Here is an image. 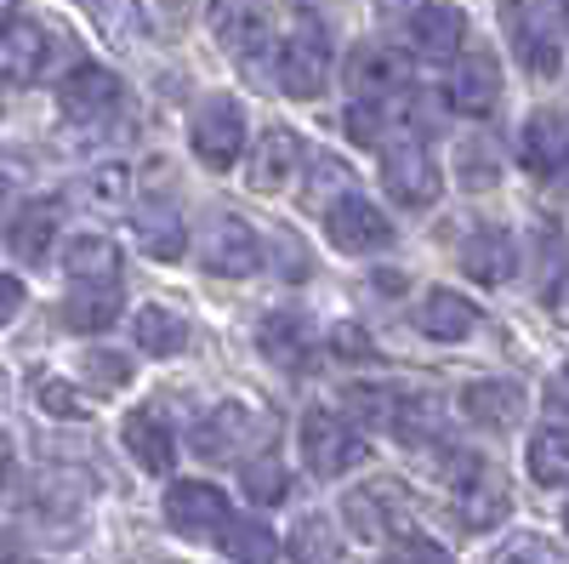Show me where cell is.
Here are the masks:
<instances>
[{"label": "cell", "mask_w": 569, "mask_h": 564, "mask_svg": "<svg viewBox=\"0 0 569 564\" xmlns=\"http://www.w3.org/2000/svg\"><path fill=\"white\" fill-rule=\"evenodd\" d=\"M302 456L319 479H342L348 467H359L370 456V445L348 428L337 410H308L302 416Z\"/></svg>", "instance_id": "obj_1"}, {"label": "cell", "mask_w": 569, "mask_h": 564, "mask_svg": "<svg viewBox=\"0 0 569 564\" xmlns=\"http://www.w3.org/2000/svg\"><path fill=\"white\" fill-rule=\"evenodd\" d=\"M552 18H558V7H547V0H501V29H507V40L518 46L525 69H536V75H558V34H552Z\"/></svg>", "instance_id": "obj_2"}, {"label": "cell", "mask_w": 569, "mask_h": 564, "mask_svg": "<svg viewBox=\"0 0 569 564\" xmlns=\"http://www.w3.org/2000/svg\"><path fill=\"white\" fill-rule=\"evenodd\" d=\"M188 137H194L200 166H211V171L240 166V155H246V115H240V103L233 98H206L194 126H188Z\"/></svg>", "instance_id": "obj_3"}, {"label": "cell", "mask_w": 569, "mask_h": 564, "mask_svg": "<svg viewBox=\"0 0 569 564\" xmlns=\"http://www.w3.org/2000/svg\"><path fill=\"white\" fill-rule=\"evenodd\" d=\"M200 263L217 279H251L262 268V234L246 217H217L200 240Z\"/></svg>", "instance_id": "obj_4"}, {"label": "cell", "mask_w": 569, "mask_h": 564, "mask_svg": "<svg viewBox=\"0 0 569 564\" xmlns=\"http://www.w3.org/2000/svg\"><path fill=\"white\" fill-rule=\"evenodd\" d=\"M382 188L399 200V206H410V211H427L439 200V166H433V155H427L421 144H388V155H382Z\"/></svg>", "instance_id": "obj_5"}, {"label": "cell", "mask_w": 569, "mask_h": 564, "mask_svg": "<svg viewBox=\"0 0 569 564\" xmlns=\"http://www.w3.org/2000/svg\"><path fill=\"white\" fill-rule=\"evenodd\" d=\"M166 520H171L177 536L206 542V536H222V531H228L233 513H228V496H222L217 485H206V479H177L171 496H166Z\"/></svg>", "instance_id": "obj_6"}, {"label": "cell", "mask_w": 569, "mask_h": 564, "mask_svg": "<svg viewBox=\"0 0 569 564\" xmlns=\"http://www.w3.org/2000/svg\"><path fill=\"white\" fill-rule=\"evenodd\" d=\"M456 513H461V525L479 536V531H496L507 520V491L501 479L490 474V467L479 456H456Z\"/></svg>", "instance_id": "obj_7"}, {"label": "cell", "mask_w": 569, "mask_h": 564, "mask_svg": "<svg viewBox=\"0 0 569 564\" xmlns=\"http://www.w3.org/2000/svg\"><path fill=\"white\" fill-rule=\"evenodd\" d=\"M330 80V40L319 23H302L291 40L279 46V86L291 98H319Z\"/></svg>", "instance_id": "obj_8"}, {"label": "cell", "mask_w": 569, "mask_h": 564, "mask_svg": "<svg viewBox=\"0 0 569 564\" xmlns=\"http://www.w3.org/2000/svg\"><path fill=\"white\" fill-rule=\"evenodd\" d=\"M342 513H348L353 536H365V542H382V536H399V531H405V520H410V496H405L393 479H376V485L348 491Z\"/></svg>", "instance_id": "obj_9"}, {"label": "cell", "mask_w": 569, "mask_h": 564, "mask_svg": "<svg viewBox=\"0 0 569 564\" xmlns=\"http://www.w3.org/2000/svg\"><path fill=\"white\" fill-rule=\"evenodd\" d=\"M501 103V63L490 46H472V52L456 58V75H450V109L456 115H472V120H485L496 115Z\"/></svg>", "instance_id": "obj_10"}, {"label": "cell", "mask_w": 569, "mask_h": 564, "mask_svg": "<svg viewBox=\"0 0 569 564\" xmlns=\"http://www.w3.org/2000/svg\"><path fill=\"white\" fill-rule=\"evenodd\" d=\"M330 246L348 251V257H370V251L393 246V222L365 195H348V200H337V211H330Z\"/></svg>", "instance_id": "obj_11"}, {"label": "cell", "mask_w": 569, "mask_h": 564, "mask_svg": "<svg viewBox=\"0 0 569 564\" xmlns=\"http://www.w3.org/2000/svg\"><path fill=\"white\" fill-rule=\"evenodd\" d=\"M120 98H126L120 75H109V69H98V63H80V69L63 80V91H58V109H63L69 120H80V126H98V120H109V115L120 109Z\"/></svg>", "instance_id": "obj_12"}, {"label": "cell", "mask_w": 569, "mask_h": 564, "mask_svg": "<svg viewBox=\"0 0 569 564\" xmlns=\"http://www.w3.org/2000/svg\"><path fill=\"white\" fill-rule=\"evenodd\" d=\"M302 155H308V149H302L297 131L268 126L257 144H251V166H246L251 188H257V195H279V188H291L297 171H302Z\"/></svg>", "instance_id": "obj_13"}, {"label": "cell", "mask_w": 569, "mask_h": 564, "mask_svg": "<svg viewBox=\"0 0 569 564\" xmlns=\"http://www.w3.org/2000/svg\"><path fill=\"white\" fill-rule=\"evenodd\" d=\"M405 58L388 52V46H353L348 52V91H353V103H388L405 91Z\"/></svg>", "instance_id": "obj_14"}, {"label": "cell", "mask_w": 569, "mask_h": 564, "mask_svg": "<svg viewBox=\"0 0 569 564\" xmlns=\"http://www.w3.org/2000/svg\"><path fill=\"white\" fill-rule=\"evenodd\" d=\"M262 434V422L251 405H217L200 428H194V451L206 462H233V456H246V445Z\"/></svg>", "instance_id": "obj_15"}, {"label": "cell", "mask_w": 569, "mask_h": 564, "mask_svg": "<svg viewBox=\"0 0 569 564\" xmlns=\"http://www.w3.org/2000/svg\"><path fill=\"white\" fill-rule=\"evenodd\" d=\"M518 166L530 177H558L569 166V126L563 115H530L518 131Z\"/></svg>", "instance_id": "obj_16"}, {"label": "cell", "mask_w": 569, "mask_h": 564, "mask_svg": "<svg viewBox=\"0 0 569 564\" xmlns=\"http://www.w3.org/2000/svg\"><path fill=\"white\" fill-rule=\"evenodd\" d=\"M461 34H467V18L456 7H439V0H427V7L416 12V23H410V46H416V58H427V63L461 58Z\"/></svg>", "instance_id": "obj_17"}, {"label": "cell", "mask_w": 569, "mask_h": 564, "mask_svg": "<svg viewBox=\"0 0 569 564\" xmlns=\"http://www.w3.org/2000/svg\"><path fill=\"white\" fill-rule=\"evenodd\" d=\"M46 63H52V34H46L40 23H29V18H18L7 34H0V69H7L12 80H40L46 75Z\"/></svg>", "instance_id": "obj_18"}, {"label": "cell", "mask_w": 569, "mask_h": 564, "mask_svg": "<svg viewBox=\"0 0 569 564\" xmlns=\"http://www.w3.org/2000/svg\"><path fill=\"white\" fill-rule=\"evenodd\" d=\"M416 325H421V337H433V343H461V337H472L485 325V314L472 308L467 297H456V291H427Z\"/></svg>", "instance_id": "obj_19"}, {"label": "cell", "mask_w": 569, "mask_h": 564, "mask_svg": "<svg viewBox=\"0 0 569 564\" xmlns=\"http://www.w3.org/2000/svg\"><path fill=\"white\" fill-rule=\"evenodd\" d=\"M257 348L279 365V370H308L313 365V337L297 314H268L257 325Z\"/></svg>", "instance_id": "obj_20"}, {"label": "cell", "mask_w": 569, "mask_h": 564, "mask_svg": "<svg viewBox=\"0 0 569 564\" xmlns=\"http://www.w3.org/2000/svg\"><path fill=\"white\" fill-rule=\"evenodd\" d=\"M52 234H58V206L52 200H34V206H23L18 217H12V228H7V251L18 257V263H46L52 257Z\"/></svg>", "instance_id": "obj_21"}, {"label": "cell", "mask_w": 569, "mask_h": 564, "mask_svg": "<svg viewBox=\"0 0 569 564\" xmlns=\"http://www.w3.org/2000/svg\"><path fill=\"white\" fill-rule=\"evenodd\" d=\"M63 268L80 279V286H114L120 279V246L109 234H74L63 246Z\"/></svg>", "instance_id": "obj_22"}, {"label": "cell", "mask_w": 569, "mask_h": 564, "mask_svg": "<svg viewBox=\"0 0 569 564\" xmlns=\"http://www.w3.org/2000/svg\"><path fill=\"white\" fill-rule=\"evenodd\" d=\"M126 451L137 456V467H149V474H171V462H177L171 428L154 410H131L126 416Z\"/></svg>", "instance_id": "obj_23"}, {"label": "cell", "mask_w": 569, "mask_h": 564, "mask_svg": "<svg viewBox=\"0 0 569 564\" xmlns=\"http://www.w3.org/2000/svg\"><path fill=\"white\" fill-rule=\"evenodd\" d=\"M461 268L479 286H507L512 279V240L501 228H472V240L461 246Z\"/></svg>", "instance_id": "obj_24"}, {"label": "cell", "mask_w": 569, "mask_h": 564, "mask_svg": "<svg viewBox=\"0 0 569 564\" xmlns=\"http://www.w3.org/2000/svg\"><path fill=\"white\" fill-rule=\"evenodd\" d=\"M120 319V286H80L69 303H63V332H109V325Z\"/></svg>", "instance_id": "obj_25"}, {"label": "cell", "mask_w": 569, "mask_h": 564, "mask_svg": "<svg viewBox=\"0 0 569 564\" xmlns=\"http://www.w3.org/2000/svg\"><path fill=\"white\" fill-rule=\"evenodd\" d=\"M461 410L479 422V428H512L518 410H525V394H518V383H472L461 394Z\"/></svg>", "instance_id": "obj_26"}, {"label": "cell", "mask_w": 569, "mask_h": 564, "mask_svg": "<svg viewBox=\"0 0 569 564\" xmlns=\"http://www.w3.org/2000/svg\"><path fill=\"white\" fill-rule=\"evenodd\" d=\"M131 332H137V348H142V354H154V359H171V354H182V348H188V325H182V314L154 308V303L137 314Z\"/></svg>", "instance_id": "obj_27"}, {"label": "cell", "mask_w": 569, "mask_h": 564, "mask_svg": "<svg viewBox=\"0 0 569 564\" xmlns=\"http://www.w3.org/2000/svg\"><path fill=\"white\" fill-rule=\"evenodd\" d=\"M530 479L547 491L569 485V428H541L530 439Z\"/></svg>", "instance_id": "obj_28"}, {"label": "cell", "mask_w": 569, "mask_h": 564, "mask_svg": "<svg viewBox=\"0 0 569 564\" xmlns=\"http://www.w3.org/2000/svg\"><path fill=\"white\" fill-rule=\"evenodd\" d=\"M217 34H222V46L233 58H262L268 52V18L251 12V7H228L217 18Z\"/></svg>", "instance_id": "obj_29"}, {"label": "cell", "mask_w": 569, "mask_h": 564, "mask_svg": "<svg viewBox=\"0 0 569 564\" xmlns=\"http://www.w3.org/2000/svg\"><path fill=\"white\" fill-rule=\"evenodd\" d=\"M222 553H228L233 564H273V558H279V542H273V531H268L262 520H228Z\"/></svg>", "instance_id": "obj_30"}, {"label": "cell", "mask_w": 569, "mask_h": 564, "mask_svg": "<svg viewBox=\"0 0 569 564\" xmlns=\"http://www.w3.org/2000/svg\"><path fill=\"white\" fill-rule=\"evenodd\" d=\"M342 542H337V525L325 520V513H308V520L291 531V558L297 564H337Z\"/></svg>", "instance_id": "obj_31"}, {"label": "cell", "mask_w": 569, "mask_h": 564, "mask_svg": "<svg viewBox=\"0 0 569 564\" xmlns=\"http://www.w3.org/2000/svg\"><path fill=\"white\" fill-rule=\"evenodd\" d=\"M137 234H142V251H149V257H182V217L171 211V206H154V211H142L137 217Z\"/></svg>", "instance_id": "obj_32"}, {"label": "cell", "mask_w": 569, "mask_h": 564, "mask_svg": "<svg viewBox=\"0 0 569 564\" xmlns=\"http://www.w3.org/2000/svg\"><path fill=\"white\" fill-rule=\"evenodd\" d=\"M348 188H353V171H348V166L319 160V166H313V177H308V206L330 217V211H337V200H348Z\"/></svg>", "instance_id": "obj_33"}, {"label": "cell", "mask_w": 569, "mask_h": 564, "mask_svg": "<svg viewBox=\"0 0 569 564\" xmlns=\"http://www.w3.org/2000/svg\"><path fill=\"white\" fill-rule=\"evenodd\" d=\"M126 195H131V171L126 166H98V171L86 177V200L103 206V211H120Z\"/></svg>", "instance_id": "obj_34"}, {"label": "cell", "mask_w": 569, "mask_h": 564, "mask_svg": "<svg viewBox=\"0 0 569 564\" xmlns=\"http://www.w3.org/2000/svg\"><path fill=\"white\" fill-rule=\"evenodd\" d=\"M246 496L262 502V507L284 502V467H279V456H257V462H246Z\"/></svg>", "instance_id": "obj_35"}, {"label": "cell", "mask_w": 569, "mask_h": 564, "mask_svg": "<svg viewBox=\"0 0 569 564\" xmlns=\"http://www.w3.org/2000/svg\"><path fill=\"white\" fill-rule=\"evenodd\" d=\"M86 376L98 388H126L131 383V359L126 354H86Z\"/></svg>", "instance_id": "obj_36"}, {"label": "cell", "mask_w": 569, "mask_h": 564, "mask_svg": "<svg viewBox=\"0 0 569 564\" xmlns=\"http://www.w3.org/2000/svg\"><path fill=\"white\" fill-rule=\"evenodd\" d=\"M388 564H450V553L439 542H427V536H399Z\"/></svg>", "instance_id": "obj_37"}, {"label": "cell", "mask_w": 569, "mask_h": 564, "mask_svg": "<svg viewBox=\"0 0 569 564\" xmlns=\"http://www.w3.org/2000/svg\"><path fill=\"white\" fill-rule=\"evenodd\" d=\"M496 564H558V553L541 542V536H518V542H507L501 547V558Z\"/></svg>", "instance_id": "obj_38"}, {"label": "cell", "mask_w": 569, "mask_h": 564, "mask_svg": "<svg viewBox=\"0 0 569 564\" xmlns=\"http://www.w3.org/2000/svg\"><path fill=\"white\" fill-rule=\"evenodd\" d=\"M40 405L52 410V416H86V405H80L63 383H40Z\"/></svg>", "instance_id": "obj_39"}, {"label": "cell", "mask_w": 569, "mask_h": 564, "mask_svg": "<svg viewBox=\"0 0 569 564\" xmlns=\"http://www.w3.org/2000/svg\"><path fill=\"white\" fill-rule=\"evenodd\" d=\"M461 177L479 182V188H490V182H496V160H490L485 149H467V155H461Z\"/></svg>", "instance_id": "obj_40"}, {"label": "cell", "mask_w": 569, "mask_h": 564, "mask_svg": "<svg viewBox=\"0 0 569 564\" xmlns=\"http://www.w3.org/2000/svg\"><path fill=\"white\" fill-rule=\"evenodd\" d=\"M330 348H342V354H359V359L370 354V343H365V332H359L353 319H342L337 332H330Z\"/></svg>", "instance_id": "obj_41"}, {"label": "cell", "mask_w": 569, "mask_h": 564, "mask_svg": "<svg viewBox=\"0 0 569 564\" xmlns=\"http://www.w3.org/2000/svg\"><path fill=\"white\" fill-rule=\"evenodd\" d=\"M18 308H23V279L0 274V325H7V319H12Z\"/></svg>", "instance_id": "obj_42"}, {"label": "cell", "mask_w": 569, "mask_h": 564, "mask_svg": "<svg viewBox=\"0 0 569 564\" xmlns=\"http://www.w3.org/2000/svg\"><path fill=\"white\" fill-rule=\"evenodd\" d=\"M370 279H376V291H388V297L405 291V274H399V268H382V274H370Z\"/></svg>", "instance_id": "obj_43"}, {"label": "cell", "mask_w": 569, "mask_h": 564, "mask_svg": "<svg viewBox=\"0 0 569 564\" xmlns=\"http://www.w3.org/2000/svg\"><path fill=\"white\" fill-rule=\"evenodd\" d=\"M12 12H18V0H0V34L12 29Z\"/></svg>", "instance_id": "obj_44"}, {"label": "cell", "mask_w": 569, "mask_h": 564, "mask_svg": "<svg viewBox=\"0 0 569 564\" xmlns=\"http://www.w3.org/2000/svg\"><path fill=\"white\" fill-rule=\"evenodd\" d=\"M558 405H569V365L558 370Z\"/></svg>", "instance_id": "obj_45"}, {"label": "cell", "mask_w": 569, "mask_h": 564, "mask_svg": "<svg viewBox=\"0 0 569 564\" xmlns=\"http://www.w3.org/2000/svg\"><path fill=\"white\" fill-rule=\"evenodd\" d=\"M0 564H18V547L12 542H0Z\"/></svg>", "instance_id": "obj_46"}, {"label": "cell", "mask_w": 569, "mask_h": 564, "mask_svg": "<svg viewBox=\"0 0 569 564\" xmlns=\"http://www.w3.org/2000/svg\"><path fill=\"white\" fill-rule=\"evenodd\" d=\"M382 7H427V0H382Z\"/></svg>", "instance_id": "obj_47"}, {"label": "cell", "mask_w": 569, "mask_h": 564, "mask_svg": "<svg viewBox=\"0 0 569 564\" xmlns=\"http://www.w3.org/2000/svg\"><path fill=\"white\" fill-rule=\"evenodd\" d=\"M558 18H563V29H569V0H558Z\"/></svg>", "instance_id": "obj_48"}, {"label": "cell", "mask_w": 569, "mask_h": 564, "mask_svg": "<svg viewBox=\"0 0 569 564\" xmlns=\"http://www.w3.org/2000/svg\"><path fill=\"white\" fill-rule=\"evenodd\" d=\"M558 188H563V195H569V166H563V171H558Z\"/></svg>", "instance_id": "obj_49"}, {"label": "cell", "mask_w": 569, "mask_h": 564, "mask_svg": "<svg viewBox=\"0 0 569 564\" xmlns=\"http://www.w3.org/2000/svg\"><path fill=\"white\" fill-rule=\"evenodd\" d=\"M0 200H7V182H0Z\"/></svg>", "instance_id": "obj_50"}, {"label": "cell", "mask_w": 569, "mask_h": 564, "mask_svg": "<svg viewBox=\"0 0 569 564\" xmlns=\"http://www.w3.org/2000/svg\"><path fill=\"white\" fill-rule=\"evenodd\" d=\"M563 531H569V513H563Z\"/></svg>", "instance_id": "obj_51"}]
</instances>
